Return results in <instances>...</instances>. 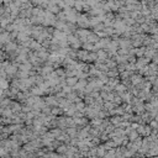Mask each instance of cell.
Returning <instances> with one entry per match:
<instances>
[{"mask_svg": "<svg viewBox=\"0 0 158 158\" xmlns=\"http://www.w3.org/2000/svg\"><path fill=\"white\" fill-rule=\"evenodd\" d=\"M104 153H105L104 148H102V147H100V148L98 149V156H99V157H102V156H104Z\"/></svg>", "mask_w": 158, "mask_h": 158, "instance_id": "6da1fadb", "label": "cell"}, {"mask_svg": "<svg viewBox=\"0 0 158 158\" xmlns=\"http://www.w3.org/2000/svg\"><path fill=\"white\" fill-rule=\"evenodd\" d=\"M44 158H60L59 156H57V154H53V153H49V154H47Z\"/></svg>", "mask_w": 158, "mask_h": 158, "instance_id": "7a4b0ae2", "label": "cell"}, {"mask_svg": "<svg viewBox=\"0 0 158 158\" xmlns=\"http://www.w3.org/2000/svg\"><path fill=\"white\" fill-rule=\"evenodd\" d=\"M59 152H60V153H65V152H68V151L65 149L64 146H62V147H58V153H59Z\"/></svg>", "mask_w": 158, "mask_h": 158, "instance_id": "3957f363", "label": "cell"}, {"mask_svg": "<svg viewBox=\"0 0 158 158\" xmlns=\"http://www.w3.org/2000/svg\"><path fill=\"white\" fill-rule=\"evenodd\" d=\"M157 158H158V157H157Z\"/></svg>", "mask_w": 158, "mask_h": 158, "instance_id": "277c9868", "label": "cell"}]
</instances>
